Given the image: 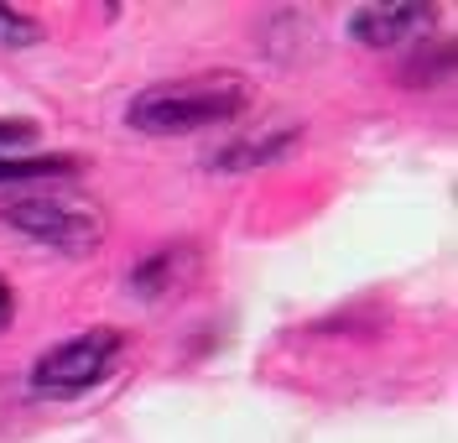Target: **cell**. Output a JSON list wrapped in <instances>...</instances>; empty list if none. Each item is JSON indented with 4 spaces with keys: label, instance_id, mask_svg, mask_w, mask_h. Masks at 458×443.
<instances>
[{
    "label": "cell",
    "instance_id": "cell-6",
    "mask_svg": "<svg viewBox=\"0 0 458 443\" xmlns=\"http://www.w3.org/2000/svg\"><path fill=\"white\" fill-rule=\"evenodd\" d=\"M193 266H199L193 245H157L151 256H141V261L131 266V293L162 297V293H172V287H182Z\"/></svg>",
    "mask_w": 458,
    "mask_h": 443
},
{
    "label": "cell",
    "instance_id": "cell-7",
    "mask_svg": "<svg viewBox=\"0 0 458 443\" xmlns=\"http://www.w3.org/2000/svg\"><path fill=\"white\" fill-rule=\"evenodd\" d=\"M79 157H0V183H47V177H73Z\"/></svg>",
    "mask_w": 458,
    "mask_h": 443
},
{
    "label": "cell",
    "instance_id": "cell-4",
    "mask_svg": "<svg viewBox=\"0 0 458 443\" xmlns=\"http://www.w3.org/2000/svg\"><path fill=\"white\" fill-rule=\"evenodd\" d=\"M297 141H302V125L297 120H276V125L245 131V136L225 141L219 151H208V167L214 173H250V167H266V162H282Z\"/></svg>",
    "mask_w": 458,
    "mask_h": 443
},
{
    "label": "cell",
    "instance_id": "cell-9",
    "mask_svg": "<svg viewBox=\"0 0 458 443\" xmlns=\"http://www.w3.org/2000/svg\"><path fill=\"white\" fill-rule=\"evenodd\" d=\"M37 141V125L16 115H0V157H21V147Z\"/></svg>",
    "mask_w": 458,
    "mask_h": 443
},
{
    "label": "cell",
    "instance_id": "cell-3",
    "mask_svg": "<svg viewBox=\"0 0 458 443\" xmlns=\"http://www.w3.org/2000/svg\"><path fill=\"white\" fill-rule=\"evenodd\" d=\"M120 354H125V334H120V328H110V324L84 328V334L53 345L47 354H37V365H31V391L47 396V402H73V396L94 391V386L110 376Z\"/></svg>",
    "mask_w": 458,
    "mask_h": 443
},
{
    "label": "cell",
    "instance_id": "cell-2",
    "mask_svg": "<svg viewBox=\"0 0 458 443\" xmlns=\"http://www.w3.org/2000/svg\"><path fill=\"white\" fill-rule=\"evenodd\" d=\"M0 219L16 235L47 245L57 256H94L105 245V214L89 199L73 193H16L11 204H0Z\"/></svg>",
    "mask_w": 458,
    "mask_h": 443
},
{
    "label": "cell",
    "instance_id": "cell-1",
    "mask_svg": "<svg viewBox=\"0 0 458 443\" xmlns=\"http://www.w3.org/2000/svg\"><path fill=\"white\" fill-rule=\"evenodd\" d=\"M250 105H256V84L234 68H214V73H188L141 89L125 105V125L141 136H193L208 125L240 120Z\"/></svg>",
    "mask_w": 458,
    "mask_h": 443
},
{
    "label": "cell",
    "instance_id": "cell-10",
    "mask_svg": "<svg viewBox=\"0 0 458 443\" xmlns=\"http://www.w3.org/2000/svg\"><path fill=\"white\" fill-rule=\"evenodd\" d=\"M11 313H16V293H11V282L0 277V328L11 324Z\"/></svg>",
    "mask_w": 458,
    "mask_h": 443
},
{
    "label": "cell",
    "instance_id": "cell-5",
    "mask_svg": "<svg viewBox=\"0 0 458 443\" xmlns=\"http://www.w3.org/2000/svg\"><path fill=\"white\" fill-rule=\"evenodd\" d=\"M432 27V5H401V0H380V5H354L349 31L365 47H396L406 37Z\"/></svg>",
    "mask_w": 458,
    "mask_h": 443
},
{
    "label": "cell",
    "instance_id": "cell-8",
    "mask_svg": "<svg viewBox=\"0 0 458 443\" xmlns=\"http://www.w3.org/2000/svg\"><path fill=\"white\" fill-rule=\"evenodd\" d=\"M47 31H42V21L31 16V11H21V5H0V47H37Z\"/></svg>",
    "mask_w": 458,
    "mask_h": 443
}]
</instances>
